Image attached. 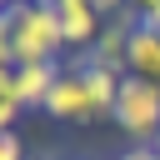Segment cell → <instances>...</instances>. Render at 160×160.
Wrapping results in <instances>:
<instances>
[{"label":"cell","instance_id":"cell-1","mask_svg":"<svg viewBox=\"0 0 160 160\" xmlns=\"http://www.w3.org/2000/svg\"><path fill=\"white\" fill-rule=\"evenodd\" d=\"M10 45H15V65H35V60H55L65 50V30L55 15V0H10Z\"/></svg>","mask_w":160,"mask_h":160},{"label":"cell","instance_id":"cell-5","mask_svg":"<svg viewBox=\"0 0 160 160\" xmlns=\"http://www.w3.org/2000/svg\"><path fill=\"white\" fill-rule=\"evenodd\" d=\"M75 75H80V85H85V100H90V115L95 120H110L115 115V95H120V75H110V70H100V65H90L85 55L70 65Z\"/></svg>","mask_w":160,"mask_h":160},{"label":"cell","instance_id":"cell-9","mask_svg":"<svg viewBox=\"0 0 160 160\" xmlns=\"http://www.w3.org/2000/svg\"><path fill=\"white\" fill-rule=\"evenodd\" d=\"M115 160H160V150H155V145H125Z\"/></svg>","mask_w":160,"mask_h":160},{"label":"cell","instance_id":"cell-10","mask_svg":"<svg viewBox=\"0 0 160 160\" xmlns=\"http://www.w3.org/2000/svg\"><path fill=\"white\" fill-rule=\"evenodd\" d=\"M90 5H95V10H100V15H105V20H110V15H115V10H125V0H90Z\"/></svg>","mask_w":160,"mask_h":160},{"label":"cell","instance_id":"cell-7","mask_svg":"<svg viewBox=\"0 0 160 160\" xmlns=\"http://www.w3.org/2000/svg\"><path fill=\"white\" fill-rule=\"evenodd\" d=\"M20 115H25V105H20V95H15V70L0 65V130H15Z\"/></svg>","mask_w":160,"mask_h":160},{"label":"cell","instance_id":"cell-15","mask_svg":"<svg viewBox=\"0 0 160 160\" xmlns=\"http://www.w3.org/2000/svg\"><path fill=\"white\" fill-rule=\"evenodd\" d=\"M155 150H160V135H155Z\"/></svg>","mask_w":160,"mask_h":160},{"label":"cell","instance_id":"cell-17","mask_svg":"<svg viewBox=\"0 0 160 160\" xmlns=\"http://www.w3.org/2000/svg\"><path fill=\"white\" fill-rule=\"evenodd\" d=\"M110 160H115V155H110Z\"/></svg>","mask_w":160,"mask_h":160},{"label":"cell","instance_id":"cell-13","mask_svg":"<svg viewBox=\"0 0 160 160\" xmlns=\"http://www.w3.org/2000/svg\"><path fill=\"white\" fill-rule=\"evenodd\" d=\"M5 30H10V15H5V10H0V35H5Z\"/></svg>","mask_w":160,"mask_h":160},{"label":"cell","instance_id":"cell-4","mask_svg":"<svg viewBox=\"0 0 160 160\" xmlns=\"http://www.w3.org/2000/svg\"><path fill=\"white\" fill-rule=\"evenodd\" d=\"M45 115H50V120H65V125H95L90 100H85V85H80L75 70H65V75L55 80V90H50V100H45Z\"/></svg>","mask_w":160,"mask_h":160},{"label":"cell","instance_id":"cell-8","mask_svg":"<svg viewBox=\"0 0 160 160\" xmlns=\"http://www.w3.org/2000/svg\"><path fill=\"white\" fill-rule=\"evenodd\" d=\"M0 160H25V140H20V130H0Z\"/></svg>","mask_w":160,"mask_h":160},{"label":"cell","instance_id":"cell-2","mask_svg":"<svg viewBox=\"0 0 160 160\" xmlns=\"http://www.w3.org/2000/svg\"><path fill=\"white\" fill-rule=\"evenodd\" d=\"M130 145H155L160 135V85L140 80V75H120V95H115V115H110Z\"/></svg>","mask_w":160,"mask_h":160},{"label":"cell","instance_id":"cell-16","mask_svg":"<svg viewBox=\"0 0 160 160\" xmlns=\"http://www.w3.org/2000/svg\"><path fill=\"white\" fill-rule=\"evenodd\" d=\"M5 5H10V0H0V10H5Z\"/></svg>","mask_w":160,"mask_h":160},{"label":"cell","instance_id":"cell-11","mask_svg":"<svg viewBox=\"0 0 160 160\" xmlns=\"http://www.w3.org/2000/svg\"><path fill=\"white\" fill-rule=\"evenodd\" d=\"M125 5H130V10H140V15H145V10H155V5H160V0H125Z\"/></svg>","mask_w":160,"mask_h":160},{"label":"cell","instance_id":"cell-14","mask_svg":"<svg viewBox=\"0 0 160 160\" xmlns=\"http://www.w3.org/2000/svg\"><path fill=\"white\" fill-rule=\"evenodd\" d=\"M25 160H45V155H25Z\"/></svg>","mask_w":160,"mask_h":160},{"label":"cell","instance_id":"cell-3","mask_svg":"<svg viewBox=\"0 0 160 160\" xmlns=\"http://www.w3.org/2000/svg\"><path fill=\"white\" fill-rule=\"evenodd\" d=\"M55 15H60V30H65V50H90L105 15L90 5V0H55Z\"/></svg>","mask_w":160,"mask_h":160},{"label":"cell","instance_id":"cell-6","mask_svg":"<svg viewBox=\"0 0 160 160\" xmlns=\"http://www.w3.org/2000/svg\"><path fill=\"white\" fill-rule=\"evenodd\" d=\"M60 75H65V70H60L55 60L15 65V95H20V105H25V110H45V100H50V90H55Z\"/></svg>","mask_w":160,"mask_h":160},{"label":"cell","instance_id":"cell-12","mask_svg":"<svg viewBox=\"0 0 160 160\" xmlns=\"http://www.w3.org/2000/svg\"><path fill=\"white\" fill-rule=\"evenodd\" d=\"M140 20H145V25H155V30H160V5H155V10H145V15H140Z\"/></svg>","mask_w":160,"mask_h":160}]
</instances>
